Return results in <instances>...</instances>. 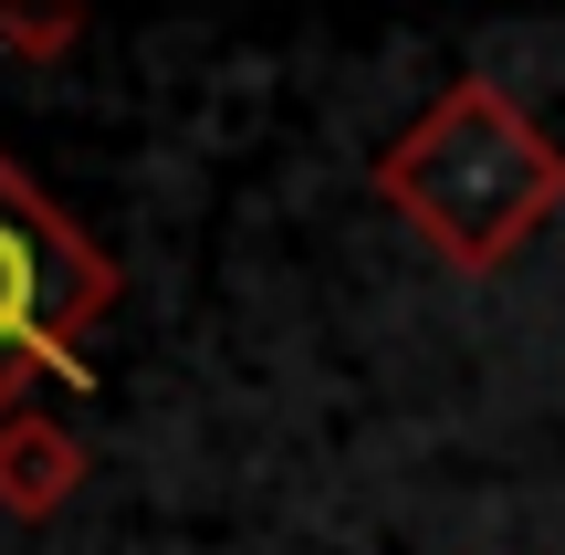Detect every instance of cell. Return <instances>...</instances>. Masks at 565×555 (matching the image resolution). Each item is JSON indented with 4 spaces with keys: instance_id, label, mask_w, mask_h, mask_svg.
<instances>
[{
    "instance_id": "obj_1",
    "label": "cell",
    "mask_w": 565,
    "mask_h": 555,
    "mask_svg": "<svg viewBox=\"0 0 565 555\" xmlns=\"http://www.w3.org/2000/svg\"><path fill=\"white\" fill-rule=\"evenodd\" d=\"M366 189L450 273H503L565 210V147L534 126L524 95H503L492 74H461L366 158Z\"/></svg>"
},
{
    "instance_id": "obj_2",
    "label": "cell",
    "mask_w": 565,
    "mask_h": 555,
    "mask_svg": "<svg viewBox=\"0 0 565 555\" xmlns=\"http://www.w3.org/2000/svg\"><path fill=\"white\" fill-rule=\"evenodd\" d=\"M116 293H126L116 252L84 242L74 210L0 147V388L21 398L32 377H74Z\"/></svg>"
},
{
    "instance_id": "obj_3",
    "label": "cell",
    "mask_w": 565,
    "mask_h": 555,
    "mask_svg": "<svg viewBox=\"0 0 565 555\" xmlns=\"http://www.w3.org/2000/svg\"><path fill=\"white\" fill-rule=\"evenodd\" d=\"M74 493H84V440L63 430L53 409H11L0 419V514L53 524Z\"/></svg>"
},
{
    "instance_id": "obj_4",
    "label": "cell",
    "mask_w": 565,
    "mask_h": 555,
    "mask_svg": "<svg viewBox=\"0 0 565 555\" xmlns=\"http://www.w3.org/2000/svg\"><path fill=\"white\" fill-rule=\"evenodd\" d=\"M84 42V0H0V53L11 63H63Z\"/></svg>"
},
{
    "instance_id": "obj_5",
    "label": "cell",
    "mask_w": 565,
    "mask_h": 555,
    "mask_svg": "<svg viewBox=\"0 0 565 555\" xmlns=\"http://www.w3.org/2000/svg\"><path fill=\"white\" fill-rule=\"evenodd\" d=\"M11 409H21V398H11V388H0V419H11Z\"/></svg>"
}]
</instances>
